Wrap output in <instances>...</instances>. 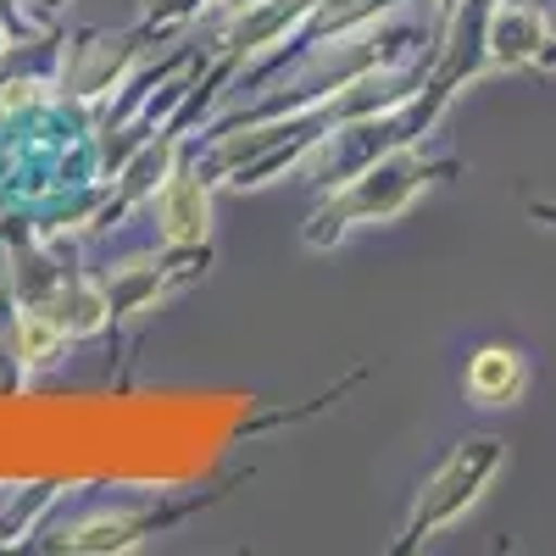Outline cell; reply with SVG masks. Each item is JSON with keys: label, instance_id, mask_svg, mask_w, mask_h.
<instances>
[{"label": "cell", "instance_id": "cell-8", "mask_svg": "<svg viewBox=\"0 0 556 556\" xmlns=\"http://www.w3.org/2000/svg\"><path fill=\"white\" fill-rule=\"evenodd\" d=\"M67 351V329L45 312V306H23L17 312V329H12V356L23 374H45V367H56Z\"/></svg>", "mask_w": 556, "mask_h": 556}, {"label": "cell", "instance_id": "cell-4", "mask_svg": "<svg viewBox=\"0 0 556 556\" xmlns=\"http://www.w3.org/2000/svg\"><path fill=\"white\" fill-rule=\"evenodd\" d=\"M156 228L173 251H195L212 240V184L195 167H173L156 190Z\"/></svg>", "mask_w": 556, "mask_h": 556}, {"label": "cell", "instance_id": "cell-10", "mask_svg": "<svg viewBox=\"0 0 556 556\" xmlns=\"http://www.w3.org/2000/svg\"><path fill=\"white\" fill-rule=\"evenodd\" d=\"M162 295V267L156 262H128L106 278V301H112V317L117 312H146L151 301Z\"/></svg>", "mask_w": 556, "mask_h": 556}, {"label": "cell", "instance_id": "cell-1", "mask_svg": "<svg viewBox=\"0 0 556 556\" xmlns=\"http://www.w3.org/2000/svg\"><path fill=\"white\" fill-rule=\"evenodd\" d=\"M440 173H451V162H429L417 146H384L374 162H362L351 178H340L323 195V206L306 217V245L329 251L345 235H356V228L395 223Z\"/></svg>", "mask_w": 556, "mask_h": 556}, {"label": "cell", "instance_id": "cell-12", "mask_svg": "<svg viewBox=\"0 0 556 556\" xmlns=\"http://www.w3.org/2000/svg\"><path fill=\"white\" fill-rule=\"evenodd\" d=\"M39 78H12V84H0V112H17V106H34L39 101Z\"/></svg>", "mask_w": 556, "mask_h": 556}, {"label": "cell", "instance_id": "cell-17", "mask_svg": "<svg viewBox=\"0 0 556 556\" xmlns=\"http://www.w3.org/2000/svg\"><path fill=\"white\" fill-rule=\"evenodd\" d=\"M0 56H7V28H0Z\"/></svg>", "mask_w": 556, "mask_h": 556}, {"label": "cell", "instance_id": "cell-6", "mask_svg": "<svg viewBox=\"0 0 556 556\" xmlns=\"http://www.w3.org/2000/svg\"><path fill=\"white\" fill-rule=\"evenodd\" d=\"M317 7H323V0H262V7L228 17L223 45H228L235 56H256V51H267V45H278L285 34H295L301 23H312Z\"/></svg>", "mask_w": 556, "mask_h": 556}, {"label": "cell", "instance_id": "cell-9", "mask_svg": "<svg viewBox=\"0 0 556 556\" xmlns=\"http://www.w3.org/2000/svg\"><path fill=\"white\" fill-rule=\"evenodd\" d=\"M146 518H123V513H96L62 534V551H78V556H106V551H134L146 540Z\"/></svg>", "mask_w": 556, "mask_h": 556}, {"label": "cell", "instance_id": "cell-3", "mask_svg": "<svg viewBox=\"0 0 556 556\" xmlns=\"http://www.w3.org/2000/svg\"><path fill=\"white\" fill-rule=\"evenodd\" d=\"M551 12L534 0H490L484 17V56L490 73H523V67H545L551 56Z\"/></svg>", "mask_w": 556, "mask_h": 556}, {"label": "cell", "instance_id": "cell-13", "mask_svg": "<svg viewBox=\"0 0 556 556\" xmlns=\"http://www.w3.org/2000/svg\"><path fill=\"white\" fill-rule=\"evenodd\" d=\"M217 7H223L228 17H240V12H251V7H262V0H217Z\"/></svg>", "mask_w": 556, "mask_h": 556}, {"label": "cell", "instance_id": "cell-2", "mask_svg": "<svg viewBox=\"0 0 556 556\" xmlns=\"http://www.w3.org/2000/svg\"><path fill=\"white\" fill-rule=\"evenodd\" d=\"M501 468H506V440H501V434L456 440V445L445 451L440 468L417 484L395 551H417V545H429L434 534H445L451 523H462V518H468L473 506L484 501V490L501 479Z\"/></svg>", "mask_w": 556, "mask_h": 556}, {"label": "cell", "instance_id": "cell-5", "mask_svg": "<svg viewBox=\"0 0 556 556\" xmlns=\"http://www.w3.org/2000/svg\"><path fill=\"white\" fill-rule=\"evenodd\" d=\"M462 384H468V395L479 406H518L529 390V356L518 345H479L468 356Z\"/></svg>", "mask_w": 556, "mask_h": 556}, {"label": "cell", "instance_id": "cell-11", "mask_svg": "<svg viewBox=\"0 0 556 556\" xmlns=\"http://www.w3.org/2000/svg\"><path fill=\"white\" fill-rule=\"evenodd\" d=\"M206 7V0H146V23L167 28V23H184V17H195Z\"/></svg>", "mask_w": 556, "mask_h": 556}, {"label": "cell", "instance_id": "cell-7", "mask_svg": "<svg viewBox=\"0 0 556 556\" xmlns=\"http://www.w3.org/2000/svg\"><path fill=\"white\" fill-rule=\"evenodd\" d=\"M39 306L62 323L67 340H89V334H101L106 323H112L106 285H96V278H56V290L45 295Z\"/></svg>", "mask_w": 556, "mask_h": 556}, {"label": "cell", "instance_id": "cell-15", "mask_svg": "<svg viewBox=\"0 0 556 556\" xmlns=\"http://www.w3.org/2000/svg\"><path fill=\"white\" fill-rule=\"evenodd\" d=\"M434 7H440V17H451V12L462 7V0H434Z\"/></svg>", "mask_w": 556, "mask_h": 556}, {"label": "cell", "instance_id": "cell-14", "mask_svg": "<svg viewBox=\"0 0 556 556\" xmlns=\"http://www.w3.org/2000/svg\"><path fill=\"white\" fill-rule=\"evenodd\" d=\"M529 212H534V217H545V223H556V206H545V201H534Z\"/></svg>", "mask_w": 556, "mask_h": 556}, {"label": "cell", "instance_id": "cell-16", "mask_svg": "<svg viewBox=\"0 0 556 556\" xmlns=\"http://www.w3.org/2000/svg\"><path fill=\"white\" fill-rule=\"evenodd\" d=\"M551 28H556V17H551ZM545 67H556V39H551V56H545Z\"/></svg>", "mask_w": 556, "mask_h": 556}]
</instances>
